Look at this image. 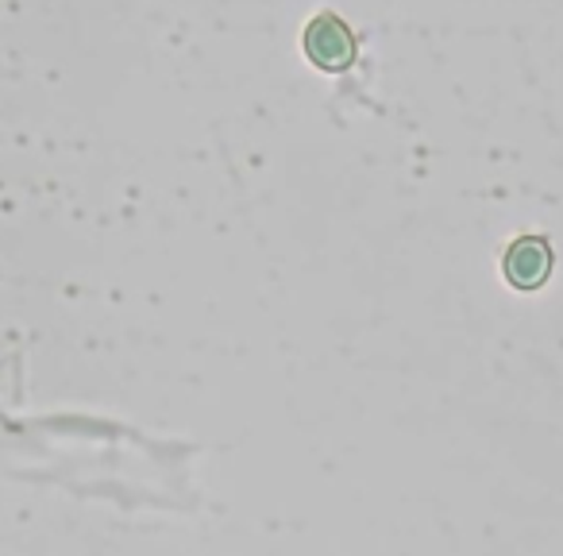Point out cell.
<instances>
[{"label": "cell", "instance_id": "7a4b0ae2", "mask_svg": "<svg viewBox=\"0 0 563 556\" xmlns=\"http://www.w3.org/2000/svg\"><path fill=\"white\" fill-rule=\"evenodd\" d=\"M501 271H506V283L517 291H540L552 274V248L544 236H521L506 248Z\"/></svg>", "mask_w": 563, "mask_h": 556}, {"label": "cell", "instance_id": "6da1fadb", "mask_svg": "<svg viewBox=\"0 0 563 556\" xmlns=\"http://www.w3.org/2000/svg\"><path fill=\"white\" fill-rule=\"evenodd\" d=\"M301 47H306L309 63L324 74H344L355 63V35L336 12H321V17L309 20Z\"/></svg>", "mask_w": 563, "mask_h": 556}]
</instances>
